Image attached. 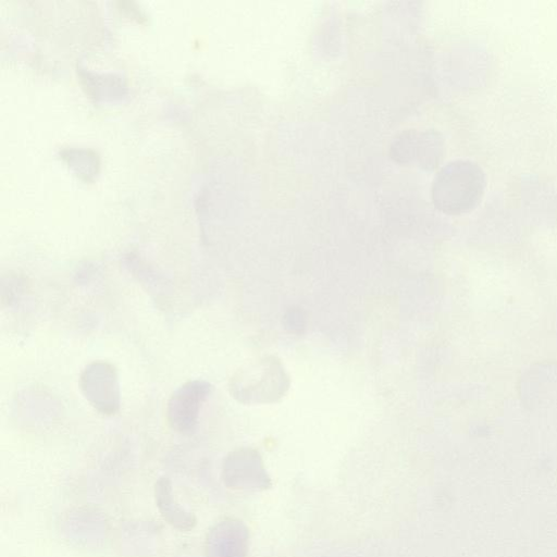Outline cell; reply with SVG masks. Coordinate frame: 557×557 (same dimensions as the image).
Instances as JSON below:
<instances>
[{
  "label": "cell",
  "instance_id": "obj_1",
  "mask_svg": "<svg viewBox=\"0 0 557 557\" xmlns=\"http://www.w3.org/2000/svg\"><path fill=\"white\" fill-rule=\"evenodd\" d=\"M246 539L236 521L216 523L207 534L205 550L207 557H244Z\"/></svg>",
  "mask_w": 557,
  "mask_h": 557
},
{
  "label": "cell",
  "instance_id": "obj_2",
  "mask_svg": "<svg viewBox=\"0 0 557 557\" xmlns=\"http://www.w3.org/2000/svg\"><path fill=\"white\" fill-rule=\"evenodd\" d=\"M153 493L158 510L169 524L180 531H190L195 528L196 516L176 500L169 478H160L154 483Z\"/></svg>",
  "mask_w": 557,
  "mask_h": 557
}]
</instances>
